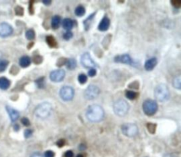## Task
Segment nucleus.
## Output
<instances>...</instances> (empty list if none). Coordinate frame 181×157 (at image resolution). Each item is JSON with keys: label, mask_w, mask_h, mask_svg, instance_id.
<instances>
[{"label": "nucleus", "mask_w": 181, "mask_h": 157, "mask_svg": "<svg viewBox=\"0 0 181 157\" xmlns=\"http://www.w3.org/2000/svg\"><path fill=\"white\" fill-rule=\"evenodd\" d=\"M87 119L92 123H99L104 117V111L99 105H91L88 106L86 111Z\"/></svg>", "instance_id": "obj_1"}, {"label": "nucleus", "mask_w": 181, "mask_h": 157, "mask_svg": "<svg viewBox=\"0 0 181 157\" xmlns=\"http://www.w3.org/2000/svg\"><path fill=\"white\" fill-rule=\"evenodd\" d=\"M171 3L174 7H177V8H178V7H180L181 6V1H178V0H176V1H171Z\"/></svg>", "instance_id": "obj_39"}, {"label": "nucleus", "mask_w": 181, "mask_h": 157, "mask_svg": "<svg viewBox=\"0 0 181 157\" xmlns=\"http://www.w3.org/2000/svg\"><path fill=\"white\" fill-rule=\"evenodd\" d=\"M125 96L129 100H134V99H137L138 93H136L135 91H127Z\"/></svg>", "instance_id": "obj_25"}, {"label": "nucleus", "mask_w": 181, "mask_h": 157, "mask_svg": "<svg viewBox=\"0 0 181 157\" xmlns=\"http://www.w3.org/2000/svg\"><path fill=\"white\" fill-rule=\"evenodd\" d=\"M95 13H92V14H91L90 16H88L86 19V20H84V28H85V29L86 30V31H88V28H90L91 23V21L93 20V18H94Z\"/></svg>", "instance_id": "obj_21"}, {"label": "nucleus", "mask_w": 181, "mask_h": 157, "mask_svg": "<svg viewBox=\"0 0 181 157\" xmlns=\"http://www.w3.org/2000/svg\"><path fill=\"white\" fill-rule=\"evenodd\" d=\"M173 86L174 88L177 89H180L181 88V78L180 76H178L173 78Z\"/></svg>", "instance_id": "obj_23"}, {"label": "nucleus", "mask_w": 181, "mask_h": 157, "mask_svg": "<svg viewBox=\"0 0 181 157\" xmlns=\"http://www.w3.org/2000/svg\"><path fill=\"white\" fill-rule=\"evenodd\" d=\"M87 79H88V78H87L86 75H85L84 74H79V76H78V81H79V82L81 84H85L87 81Z\"/></svg>", "instance_id": "obj_29"}, {"label": "nucleus", "mask_w": 181, "mask_h": 157, "mask_svg": "<svg viewBox=\"0 0 181 157\" xmlns=\"http://www.w3.org/2000/svg\"><path fill=\"white\" fill-rule=\"evenodd\" d=\"M46 41H47V43H48V44L49 45V46L52 47V48L56 47L57 45L56 40H55V38H54L53 36H47Z\"/></svg>", "instance_id": "obj_22"}, {"label": "nucleus", "mask_w": 181, "mask_h": 157, "mask_svg": "<svg viewBox=\"0 0 181 157\" xmlns=\"http://www.w3.org/2000/svg\"><path fill=\"white\" fill-rule=\"evenodd\" d=\"M66 66H67V68L69 70H73L76 67V61L75 59L73 58H70L67 60L65 62Z\"/></svg>", "instance_id": "obj_20"}, {"label": "nucleus", "mask_w": 181, "mask_h": 157, "mask_svg": "<svg viewBox=\"0 0 181 157\" xmlns=\"http://www.w3.org/2000/svg\"><path fill=\"white\" fill-rule=\"evenodd\" d=\"M129 109V103L123 99H119L113 104V111L116 115L124 117L127 114Z\"/></svg>", "instance_id": "obj_4"}, {"label": "nucleus", "mask_w": 181, "mask_h": 157, "mask_svg": "<svg viewBox=\"0 0 181 157\" xmlns=\"http://www.w3.org/2000/svg\"><path fill=\"white\" fill-rule=\"evenodd\" d=\"M21 123L23 125H25V126H29L30 125V121L29 120H28V118H26V117H23V118L21 119Z\"/></svg>", "instance_id": "obj_37"}, {"label": "nucleus", "mask_w": 181, "mask_h": 157, "mask_svg": "<svg viewBox=\"0 0 181 157\" xmlns=\"http://www.w3.org/2000/svg\"><path fill=\"white\" fill-rule=\"evenodd\" d=\"M85 8H84L83 6H79V7H76V9H75V14L77 16H79V17L84 16V15L85 14Z\"/></svg>", "instance_id": "obj_24"}, {"label": "nucleus", "mask_w": 181, "mask_h": 157, "mask_svg": "<svg viewBox=\"0 0 181 157\" xmlns=\"http://www.w3.org/2000/svg\"><path fill=\"white\" fill-rule=\"evenodd\" d=\"M14 127V129L16 131H18L19 129V126L18 125H14V127Z\"/></svg>", "instance_id": "obj_45"}, {"label": "nucleus", "mask_w": 181, "mask_h": 157, "mask_svg": "<svg viewBox=\"0 0 181 157\" xmlns=\"http://www.w3.org/2000/svg\"><path fill=\"white\" fill-rule=\"evenodd\" d=\"M35 36H36V34H35V31L33 29L28 30L25 33V37L28 40H33L35 38Z\"/></svg>", "instance_id": "obj_27"}, {"label": "nucleus", "mask_w": 181, "mask_h": 157, "mask_svg": "<svg viewBox=\"0 0 181 157\" xmlns=\"http://www.w3.org/2000/svg\"><path fill=\"white\" fill-rule=\"evenodd\" d=\"M9 62L6 60H0V72H2L7 69Z\"/></svg>", "instance_id": "obj_26"}, {"label": "nucleus", "mask_w": 181, "mask_h": 157, "mask_svg": "<svg viewBox=\"0 0 181 157\" xmlns=\"http://www.w3.org/2000/svg\"><path fill=\"white\" fill-rule=\"evenodd\" d=\"M76 157H84V155H82V154H78L77 156H76Z\"/></svg>", "instance_id": "obj_46"}, {"label": "nucleus", "mask_w": 181, "mask_h": 157, "mask_svg": "<svg viewBox=\"0 0 181 157\" xmlns=\"http://www.w3.org/2000/svg\"><path fill=\"white\" fill-rule=\"evenodd\" d=\"M45 157H54L55 156V153H54L52 151L48 150L47 152H45V153L44 154Z\"/></svg>", "instance_id": "obj_36"}, {"label": "nucleus", "mask_w": 181, "mask_h": 157, "mask_svg": "<svg viewBox=\"0 0 181 157\" xmlns=\"http://www.w3.org/2000/svg\"><path fill=\"white\" fill-rule=\"evenodd\" d=\"M13 33V28L11 25L7 23H0V36L1 37H7L11 35Z\"/></svg>", "instance_id": "obj_11"}, {"label": "nucleus", "mask_w": 181, "mask_h": 157, "mask_svg": "<svg viewBox=\"0 0 181 157\" xmlns=\"http://www.w3.org/2000/svg\"><path fill=\"white\" fill-rule=\"evenodd\" d=\"M57 145H58L60 147H61V146H62L63 145H64V140H60L58 142H57Z\"/></svg>", "instance_id": "obj_41"}, {"label": "nucleus", "mask_w": 181, "mask_h": 157, "mask_svg": "<svg viewBox=\"0 0 181 157\" xmlns=\"http://www.w3.org/2000/svg\"><path fill=\"white\" fill-rule=\"evenodd\" d=\"M52 110V105L50 103H42L39 104L35 109V115L38 118L45 119L50 115Z\"/></svg>", "instance_id": "obj_2"}, {"label": "nucleus", "mask_w": 181, "mask_h": 157, "mask_svg": "<svg viewBox=\"0 0 181 157\" xmlns=\"http://www.w3.org/2000/svg\"><path fill=\"white\" fill-rule=\"evenodd\" d=\"M31 60L28 56H23L19 60V64L21 67L25 68L28 67L31 64Z\"/></svg>", "instance_id": "obj_18"}, {"label": "nucleus", "mask_w": 181, "mask_h": 157, "mask_svg": "<svg viewBox=\"0 0 181 157\" xmlns=\"http://www.w3.org/2000/svg\"><path fill=\"white\" fill-rule=\"evenodd\" d=\"M143 111L147 115H154L158 110V104L155 101L148 99L143 103Z\"/></svg>", "instance_id": "obj_5"}, {"label": "nucleus", "mask_w": 181, "mask_h": 157, "mask_svg": "<svg viewBox=\"0 0 181 157\" xmlns=\"http://www.w3.org/2000/svg\"><path fill=\"white\" fill-rule=\"evenodd\" d=\"M64 156L65 157H74V153L72 152V151L69 150L65 152L64 154Z\"/></svg>", "instance_id": "obj_40"}, {"label": "nucleus", "mask_w": 181, "mask_h": 157, "mask_svg": "<svg viewBox=\"0 0 181 157\" xmlns=\"http://www.w3.org/2000/svg\"><path fill=\"white\" fill-rule=\"evenodd\" d=\"M122 132L128 137H133L138 133V127L134 123H125L121 127Z\"/></svg>", "instance_id": "obj_6"}, {"label": "nucleus", "mask_w": 181, "mask_h": 157, "mask_svg": "<svg viewBox=\"0 0 181 157\" xmlns=\"http://www.w3.org/2000/svg\"><path fill=\"white\" fill-rule=\"evenodd\" d=\"M31 157H43L41 154H40L39 152H36V153H34L32 155H31Z\"/></svg>", "instance_id": "obj_42"}, {"label": "nucleus", "mask_w": 181, "mask_h": 157, "mask_svg": "<svg viewBox=\"0 0 181 157\" xmlns=\"http://www.w3.org/2000/svg\"><path fill=\"white\" fill-rule=\"evenodd\" d=\"M65 77V72L63 69H57L50 72V78L53 82H61Z\"/></svg>", "instance_id": "obj_10"}, {"label": "nucleus", "mask_w": 181, "mask_h": 157, "mask_svg": "<svg viewBox=\"0 0 181 157\" xmlns=\"http://www.w3.org/2000/svg\"><path fill=\"white\" fill-rule=\"evenodd\" d=\"M42 57L40 56V55H36L34 57V62L36 64H40L42 62Z\"/></svg>", "instance_id": "obj_34"}, {"label": "nucleus", "mask_w": 181, "mask_h": 157, "mask_svg": "<svg viewBox=\"0 0 181 157\" xmlns=\"http://www.w3.org/2000/svg\"><path fill=\"white\" fill-rule=\"evenodd\" d=\"M14 11L15 13H16L17 16H23V8H22L20 6H17V7L15 8Z\"/></svg>", "instance_id": "obj_30"}, {"label": "nucleus", "mask_w": 181, "mask_h": 157, "mask_svg": "<svg viewBox=\"0 0 181 157\" xmlns=\"http://www.w3.org/2000/svg\"><path fill=\"white\" fill-rule=\"evenodd\" d=\"M43 3L45 4V5H47V6H49L51 4H52V1H47V0H44V1H43Z\"/></svg>", "instance_id": "obj_43"}, {"label": "nucleus", "mask_w": 181, "mask_h": 157, "mask_svg": "<svg viewBox=\"0 0 181 157\" xmlns=\"http://www.w3.org/2000/svg\"><path fill=\"white\" fill-rule=\"evenodd\" d=\"M154 96L160 102H164L169 99L170 91L168 87L164 84H160L156 86L154 90Z\"/></svg>", "instance_id": "obj_3"}, {"label": "nucleus", "mask_w": 181, "mask_h": 157, "mask_svg": "<svg viewBox=\"0 0 181 157\" xmlns=\"http://www.w3.org/2000/svg\"><path fill=\"white\" fill-rule=\"evenodd\" d=\"M18 71H19V69H18L17 67H16V65H13V67H11V70H10V73L11 74H16L18 73Z\"/></svg>", "instance_id": "obj_38"}, {"label": "nucleus", "mask_w": 181, "mask_h": 157, "mask_svg": "<svg viewBox=\"0 0 181 157\" xmlns=\"http://www.w3.org/2000/svg\"><path fill=\"white\" fill-rule=\"evenodd\" d=\"M6 109H7V113H8L9 115L10 118L12 122H14L19 118V113L17 111L14 110L13 108H12L10 106H7L6 107Z\"/></svg>", "instance_id": "obj_15"}, {"label": "nucleus", "mask_w": 181, "mask_h": 157, "mask_svg": "<svg viewBox=\"0 0 181 157\" xmlns=\"http://www.w3.org/2000/svg\"><path fill=\"white\" fill-rule=\"evenodd\" d=\"M62 26L64 29L67 30V31H69V30L72 29L74 26L73 21H72L71 19H68V18H66V19H63Z\"/></svg>", "instance_id": "obj_17"}, {"label": "nucleus", "mask_w": 181, "mask_h": 157, "mask_svg": "<svg viewBox=\"0 0 181 157\" xmlns=\"http://www.w3.org/2000/svg\"><path fill=\"white\" fill-rule=\"evenodd\" d=\"M164 157H176V156H175L174 155L171 154H168L165 155V156H164Z\"/></svg>", "instance_id": "obj_44"}, {"label": "nucleus", "mask_w": 181, "mask_h": 157, "mask_svg": "<svg viewBox=\"0 0 181 157\" xmlns=\"http://www.w3.org/2000/svg\"><path fill=\"white\" fill-rule=\"evenodd\" d=\"M147 128L148 129H149V131H150V129H152V130H151V133H154L155 132V129H156V125H154V124H152V123H149L147 125Z\"/></svg>", "instance_id": "obj_32"}, {"label": "nucleus", "mask_w": 181, "mask_h": 157, "mask_svg": "<svg viewBox=\"0 0 181 157\" xmlns=\"http://www.w3.org/2000/svg\"><path fill=\"white\" fill-rule=\"evenodd\" d=\"M88 76H91V77H93V76H96V70L94 69V68H92V69H91L90 70L88 71Z\"/></svg>", "instance_id": "obj_35"}, {"label": "nucleus", "mask_w": 181, "mask_h": 157, "mask_svg": "<svg viewBox=\"0 0 181 157\" xmlns=\"http://www.w3.org/2000/svg\"><path fill=\"white\" fill-rule=\"evenodd\" d=\"M61 23V17L59 16H55L52 17V21H51V25H52V28L53 29H57L59 28Z\"/></svg>", "instance_id": "obj_19"}, {"label": "nucleus", "mask_w": 181, "mask_h": 157, "mask_svg": "<svg viewBox=\"0 0 181 157\" xmlns=\"http://www.w3.org/2000/svg\"><path fill=\"white\" fill-rule=\"evenodd\" d=\"M11 84V81L7 78L2 76L0 77V89L2 90H7Z\"/></svg>", "instance_id": "obj_16"}, {"label": "nucleus", "mask_w": 181, "mask_h": 157, "mask_svg": "<svg viewBox=\"0 0 181 157\" xmlns=\"http://www.w3.org/2000/svg\"><path fill=\"white\" fill-rule=\"evenodd\" d=\"M72 37H73V34L71 31H67L63 35V38L66 40H69Z\"/></svg>", "instance_id": "obj_31"}, {"label": "nucleus", "mask_w": 181, "mask_h": 157, "mask_svg": "<svg viewBox=\"0 0 181 157\" xmlns=\"http://www.w3.org/2000/svg\"><path fill=\"white\" fill-rule=\"evenodd\" d=\"M115 62L123 63L127 64H132V60L130 56L127 54L123 55H117L115 57Z\"/></svg>", "instance_id": "obj_12"}, {"label": "nucleus", "mask_w": 181, "mask_h": 157, "mask_svg": "<svg viewBox=\"0 0 181 157\" xmlns=\"http://www.w3.org/2000/svg\"><path fill=\"white\" fill-rule=\"evenodd\" d=\"M81 64L85 68H94L96 67V64L91 58L89 53L85 52L81 57Z\"/></svg>", "instance_id": "obj_9"}, {"label": "nucleus", "mask_w": 181, "mask_h": 157, "mask_svg": "<svg viewBox=\"0 0 181 157\" xmlns=\"http://www.w3.org/2000/svg\"><path fill=\"white\" fill-rule=\"evenodd\" d=\"M100 89L96 85H89L84 91V97L87 100H93L99 96Z\"/></svg>", "instance_id": "obj_7"}, {"label": "nucleus", "mask_w": 181, "mask_h": 157, "mask_svg": "<svg viewBox=\"0 0 181 157\" xmlns=\"http://www.w3.org/2000/svg\"><path fill=\"white\" fill-rule=\"evenodd\" d=\"M36 84L38 88H40V89L44 88L45 87V78L43 76V77L37 79L36 81Z\"/></svg>", "instance_id": "obj_28"}, {"label": "nucleus", "mask_w": 181, "mask_h": 157, "mask_svg": "<svg viewBox=\"0 0 181 157\" xmlns=\"http://www.w3.org/2000/svg\"><path fill=\"white\" fill-rule=\"evenodd\" d=\"M110 26V19L107 16H104L99 25V30L101 31H108Z\"/></svg>", "instance_id": "obj_14"}, {"label": "nucleus", "mask_w": 181, "mask_h": 157, "mask_svg": "<svg viewBox=\"0 0 181 157\" xmlns=\"http://www.w3.org/2000/svg\"><path fill=\"white\" fill-rule=\"evenodd\" d=\"M60 96L63 101H72L74 96V90L72 87L64 86L60 91Z\"/></svg>", "instance_id": "obj_8"}, {"label": "nucleus", "mask_w": 181, "mask_h": 157, "mask_svg": "<svg viewBox=\"0 0 181 157\" xmlns=\"http://www.w3.org/2000/svg\"><path fill=\"white\" fill-rule=\"evenodd\" d=\"M33 134V131L30 129H25V132H24V136H25V138H29Z\"/></svg>", "instance_id": "obj_33"}, {"label": "nucleus", "mask_w": 181, "mask_h": 157, "mask_svg": "<svg viewBox=\"0 0 181 157\" xmlns=\"http://www.w3.org/2000/svg\"><path fill=\"white\" fill-rule=\"evenodd\" d=\"M158 63V60L156 57H152L146 61L144 64V68L147 71H152L154 69Z\"/></svg>", "instance_id": "obj_13"}]
</instances>
